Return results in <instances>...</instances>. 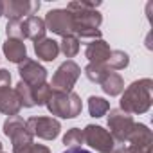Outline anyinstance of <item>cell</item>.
Here are the masks:
<instances>
[{
	"label": "cell",
	"instance_id": "obj_1",
	"mask_svg": "<svg viewBox=\"0 0 153 153\" xmlns=\"http://www.w3.org/2000/svg\"><path fill=\"white\" fill-rule=\"evenodd\" d=\"M149 105H151V81L149 79L131 83L121 99V110L126 114L146 112Z\"/></svg>",
	"mask_w": 153,
	"mask_h": 153
},
{
	"label": "cell",
	"instance_id": "obj_2",
	"mask_svg": "<svg viewBox=\"0 0 153 153\" xmlns=\"http://www.w3.org/2000/svg\"><path fill=\"white\" fill-rule=\"evenodd\" d=\"M52 115H59L63 119H74L81 114V99L74 92H54L51 94L49 101L45 103Z\"/></svg>",
	"mask_w": 153,
	"mask_h": 153
},
{
	"label": "cell",
	"instance_id": "obj_3",
	"mask_svg": "<svg viewBox=\"0 0 153 153\" xmlns=\"http://www.w3.org/2000/svg\"><path fill=\"white\" fill-rule=\"evenodd\" d=\"M79 74H81V68L78 67V63L65 61L63 65H59V68L52 76L51 88L54 92H72V87L78 81Z\"/></svg>",
	"mask_w": 153,
	"mask_h": 153
},
{
	"label": "cell",
	"instance_id": "obj_4",
	"mask_svg": "<svg viewBox=\"0 0 153 153\" xmlns=\"http://www.w3.org/2000/svg\"><path fill=\"white\" fill-rule=\"evenodd\" d=\"M83 139H85V142L88 146H92L99 153H112V151L117 153V144H115L114 137L110 135V131H106L101 126L88 124L83 130Z\"/></svg>",
	"mask_w": 153,
	"mask_h": 153
},
{
	"label": "cell",
	"instance_id": "obj_5",
	"mask_svg": "<svg viewBox=\"0 0 153 153\" xmlns=\"http://www.w3.org/2000/svg\"><path fill=\"white\" fill-rule=\"evenodd\" d=\"M43 22H45V27H49L56 34H61L63 38L65 36H74L76 24H74V16H72V13L68 9L49 11Z\"/></svg>",
	"mask_w": 153,
	"mask_h": 153
},
{
	"label": "cell",
	"instance_id": "obj_6",
	"mask_svg": "<svg viewBox=\"0 0 153 153\" xmlns=\"http://www.w3.org/2000/svg\"><path fill=\"white\" fill-rule=\"evenodd\" d=\"M108 126L112 130L110 135L114 137V140L123 142V140H128L130 133L135 128V123H133L131 115H128L126 112H123V110H110Z\"/></svg>",
	"mask_w": 153,
	"mask_h": 153
},
{
	"label": "cell",
	"instance_id": "obj_7",
	"mask_svg": "<svg viewBox=\"0 0 153 153\" xmlns=\"http://www.w3.org/2000/svg\"><path fill=\"white\" fill-rule=\"evenodd\" d=\"M25 128L31 135H36L45 140H52L58 137L61 126L52 117H31L25 121Z\"/></svg>",
	"mask_w": 153,
	"mask_h": 153
},
{
	"label": "cell",
	"instance_id": "obj_8",
	"mask_svg": "<svg viewBox=\"0 0 153 153\" xmlns=\"http://www.w3.org/2000/svg\"><path fill=\"white\" fill-rule=\"evenodd\" d=\"M18 72H20V78L24 83H27L29 87H38L42 83H45V78H47V70L34 59H25L20 63L18 67Z\"/></svg>",
	"mask_w": 153,
	"mask_h": 153
},
{
	"label": "cell",
	"instance_id": "obj_9",
	"mask_svg": "<svg viewBox=\"0 0 153 153\" xmlns=\"http://www.w3.org/2000/svg\"><path fill=\"white\" fill-rule=\"evenodd\" d=\"M38 9H40V2H29V0L4 2V15L9 20H22L24 16H34Z\"/></svg>",
	"mask_w": 153,
	"mask_h": 153
},
{
	"label": "cell",
	"instance_id": "obj_10",
	"mask_svg": "<svg viewBox=\"0 0 153 153\" xmlns=\"http://www.w3.org/2000/svg\"><path fill=\"white\" fill-rule=\"evenodd\" d=\"M110 52H112V49L108 47V43L99 38V40H92V42L87 45L85 56L90 59V63L105 65V63L108 61V58H110Z\"/></svg>",
	"mask_w": 153,
	"mask_h": 153
},
{
	"label": "cell",
	"instance_id": "obj_11",
	"mask_svg": "<svg viewBox=\"0 0 153 153\" xmlns=\"http://www.w3.org/2000/svg\"><path fill=\"white\" fill-rule=\"evenodd\" d=\"M45 22L38 16H27L25 20H22V33H24V38H29V40H43L45 38Z\"/></svg>",
	"mask_w": 153,
	"mask_h": 153
},
{
	"label": "cell",
	"instance_id": "obj_12",
	"mask_svg": "<svg viewBox=\"0 0 153 153\" xmlns=\"http://www.w3.org/2000/svg\"><path fill=\"white\" fill-rule=\"evenodd\" d=\"M4 54L7 56L9 61L13 63H22L27 59V51H25V43L22 40H15V38H7V42L4 43Z\"/></svg>",
	"mask_w": 153,
	"mask_h": 153
},
{
	"label": "cell",
	"instance_id": "obj_13",
	"mask_svg": "<svg viewBox=\"0 0 153 153\" xmlns=\"http://www.w3.org/2000/svg\"><path fill=\"white\" fill-rule=\"evenodd\" d=\"M34 52L40 59L43 61H52L56 59V56L59 54V43L51 40V38H43L34 42Z\"/></svg>",
	"mask_w": 153,
	"mask_h": 153
},
{
	"label": "cell",
	"instance_id": "obj_14",
	"mask_svg": "<svg viewBox=\"0 0 153 153\" xmlns=\"http://www.w3.org/2000/svg\"><path fill=\"white\" fill-rule=\"evenodd\" d=\"M22 105H20V99L16 96L15 90H4L0 92V112L6 114V115H18Z\"/></svg>",
	"mask_w": 153,
	"mask_h": 153
},
{
	"label": "cell",
	"instance_id": "obj_15",
	"mask_svg": "<svg viewBox=\"0 0 153 153\" xmlns=\"http://www.w3.org/2000/svg\"><path fill=\"white\" fill-rule=\"evenodd\" d=\"M101 88H103L106 94H110V96H119V94L123 92V88H124V83H123V79H121L119 74L110 72V74L106 76V79L101 83Z\"/></svg>",
	"mask_w": 153,
	"mask_h": 153
},
{
	"label": "cell",
	"instance_id": "obj_16",
	"mask_svg": "<svg viewBox=\"0 0 153 153\" xmlns=\"http://www.w3.org/2000/svg\"><path fill=\"white\" fill-rule=\"evenodd\" d=\"M112 70L106 67V65H97V63H88L87 68H85V74H87V78L94 83H103L106 79V76L110 74Z\"/></svg>",
	"mask_w": 153,
	"mask_h": 153
},
{
	"label": "cell",
	"instance_id": "obj_17",
	"mask_svg": "<svg viewBox=\"0 0 153 153\" xmlns=\"http://www.w3.org/2000/svg\"><path fill=\"white\" fill-rule=\"evenodd\" d=\"M15 92H16V96H18L22 106L31 108V106L36 105V103H34V92H33V87H29L27 83L20 81V83L16 85V90H15Z\"/></svg>",
	"mask_w": 153,
	"mask_h": 153
},
{
	"label": "cell",
	"instance_id": "obj_18",
	"mask_svg": "<svg viewBox=\"0 0 153 153\" xmlns=\"http://www.w3.org/2000/svg\"><path fill=\"white\" fill-rule=\"evenodd\" d=\"M108 108H110V105H108V101H105L103 97L92 96V97L88 99V112H90L92 117H103V115L108 112Z\"/></svg>",
	"mask_w": 153,
	"mask_h": 153
},
{
	"label": "cell",
	"instance_id": "obj_19",
	"mask_svg": "<svg viewBox=\"0 0 153 153\" xmlns=\"http://www.w3.org/2000/svg\"><path fill=\"white\" fill-rule=\"evenodd\" d=\"M22 130H25V123H24V119L20 117V115H11L6 123H4V133L11 139L13 135H16L18 131H22Z\"/></svg>",
	"mask_w": 153,
	"mask_h": 153
},
{
	"label": "cell",
	"instance_id": "obj_20",
	"mask_svg": "<svg viewBox=\"0 0 153 153\" xmlns=\"http://www.w3.org/2000/svg\"><path fill=\"white\" fill-rule=\"evenodd\" d=\"M59 51L67 56V58H74L76 54L79 52V38L76 36H65L61 45H59Z\"/></svg>",
	"mask_w": 153,
	"mask_h": 153
},
{
	"label": "cell",
	"instance_id": "obj_21",
	"mask_svg": "<svg viewBox=\"0 0 153 153\" xmlns=\"http://www.w3.org/2000/svg\"><path fill=\"white\" fill-rule=\"evenodd\" d=\"M128 54L126 52H123V51H112L110 52V58H108V61L105 63L110 70L112 68H115V70H119V68H124L126 65H128Z\"/></svg>",
	"mask_w": 153,
	"mask_h": 153
},
{
	"label": "cell",
	"instance_id": "obj_22",
	"mask_svg": "<svg viewBox=\"0 0 153 153\" xmlns=\"http://www.w3.org/2000/svg\"><path fill=\"white\" fill-rule=\"evenodd\" d=\"M83 142H85V139H83V130H79V128L68 130L67 135L63 137V144H67L68 148H79Z\"/></svg>",
	"mask_w": 153,
	"mask_h": 153
},
{
	"label": "cell",
	"instance_id": "obj_23",
	"mask_svg": "<svg viewBox=\"0 0 153 153\" xmlns=\"http://www.w3.org/2000/svg\"><path fill=\"white\" fill-rule=\"evenodd\" d=\"M33 92H34V103H36V105H45V103L49 101L51 94H52V88H51V85L42 83V85L34 87Z\"/></svg>",
	"mask_w": 153,
	"mask_h": 153
},
{
	"label": "cell",
	"instance_id": "obj_24",
	"mask_svg": "<svg viewBox=\"0 0 153 153\" xmlns=\"http://www.w3.org/2000/svg\"><path fill=\"white\" fill-rule=\"evenodd\" d=\"M6 33H7L9 38H15V40H22V42H24L22 20H9V22H7V27H6Z\"/></svg>",
	"mask_w": 153,
	"mask_h": 153
},
{
	"label": "cell",
	"instance_id": "obj_25",
	"mask_svg": "<svg viewBox=\"0 0 153 153\" xmlns=\"http://www.w3.org/2000/svg\"><path fill=\"white\" fill-rule=\"evenodd\" d=\"M9 85H11V74L6 68H2L0 70V92L9 90Z\"/></svg>",
	"mask_w": 153,
	"mask_h": 153
},
{
	"label": "cell",
	"instance_id": "obj_26",
	"mask_svg": "<svg viewBox=\"0 0 153 153\" xmlns=\"http://www.w3.org/2000/svg\"><path fill=\"white\" fill-rule=\"evenodd\" d=\"M20 153H51L47 146H42V144H31L27 146L25 149H22Z\"/></svg>",
	"mask_w": 153,
	"mask_h": 153
},
{
	"label": "cell",
	"instance_id": "obj_27",
	"mask_svg": "<svg viewBox=\"0 0 153 153\" xmlns=\"http://www.w3.org/2000/svg\"><path fill=\"white\" fill-rule=\"evenodd\" d=\"M63 153H90V151H87V149H83V148H68V149L63 151Z\"/></svg>",
	"mask_w": 153,
	"mask_h": 153
},
{
	"label": "cell",
	"instance_id": "obj_28",
	"mask_svg": "<svg viewBox=\"0 0 153 153\" xmlns=\"http://www.w3.org/2000/svg\"><path fill=\"white\" fill-rule=\"evenodd\" d=\"M2 15H4V4L0 2V16H2Z\"/></svg>",
	"mask_w": 153,
	"mask_h": 153
},
{
	"label": "cell",
	"instance_id": "obj_29",
	"mask_svg": "<svg viewBox=\"0 0 153 153\" xmlns=\"http://www.w3.org/2000/svg\"><path fill=\"white\" fill-rule=\"evenodd\" d=\"M0 151H2V142H0Z\"/></svg>",
	"mask_w": 153,
	"mask_h": 153
},
{
	"label": "cell",
	"instance_id": "obj_30",
	"mask_svg": "<svg viewBox=\"0 0 153 153\" xmlns=\"http://www.w3.org/2000/svg\"><path fill=\"white\" fill-rule=\"evenodd\" d=\"M0 153H4V151H0Z\"/></svg>",
	"mask_w": 153,
	"mask_h": 153
}]
</instances>
